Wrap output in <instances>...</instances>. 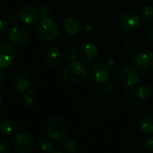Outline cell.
<instances>
[{
	"instance_id": "e0dca14e",
	"label": "cell",
	"mask_w": 153,
	"mask_h": 153,
	"mask_svg": "<svg viewBox=\"0 0 153 153\" xmlns=\"http://www.w3.org/2000/svg\"><path fill=\"white\" fill-rule=\"evenodd\" d=\"M64 30L70 35H76L80 32V25L75 18L68 16L64 20Z\"/></svg>"
},
{
	"instance_id": "e575fe53",
	"label": "cell",
	"mask_w": 153,
	"mask_h": 153,
	"mask_svg": "<svg viewBox=\"0 0 153 153\" xmlns=\"http://www.w3.org/2000/svg\"><path fill=\"white\" fill-rule=\"evenodd\" d=\"M115 2H117V3H123L124 0H114Z\"/></svg>"
},
{
	"instance_id": "4dcf8cb0",
	"label": "cell",
	"mask_w": 153,
	"mask_h": 153,
	"mask_svg": "<svg viewBox=\"0 0 153 153\" xmlns=\"http://www.w3.org/2000/svg\"><path fill=\"white\" fill-rule=\"evenodd\" d=\"M18 18H19V17H17L16 16L13 15V16H10V18H9V22H10L12 25H16V24H17V22H18Z\"/></svg>"
},
{
	"instance_id": "f546056e",
	"label": "cell",
	"mask_w": 153,
	"mask_h": 153,
	"mask_svg": "<svg viewBox=\"0 0 153 153\" xmlns=\"http://www.w3.org/2000/svg\"><path fill=\"white\" fill-rule=\"evenodd\" d=\"M94 30H95V28H94L91 25H85L84 31H85V33H88V34H91V33H93Z\"/></svg>"
},
{
	"instance_id": "836d02e7",
	"label": "cell",
	"mask_w": 153,
	"mask_h": 153,
	"mask_svg": "<svg viewBox=\"0 0 153 153\" xmlns=\"http://www.w3.org/2000/svg\"><path fill=\"white\" fill-rule=\"evenodd\" d=\"M1 105H2V97L0 95V108H1Z\"/></svg>"
},
{
	"instance_id": "1f68e13d",
	"label": "cell",
	"mask_w": 153,
	"mask_h": 153,
	"mask_svg": "<svg viewBox=\"0 0 153 153\" xmlns=\"http://www.w3.org/2000/svg\"><path fill=\"white\" fill-rule=\"evenodd\" d=\"M147 35H148L149 39L150 41L153 42V26L150 27V28L149 29V31H148V33H147Z\"/></svg>"
},
{
	"instance_id": "5b68a950",
	"label": "cell",
	"mask_w": 153,
	"mask_h": 153,
	"mask_svg": "<svg viewBox=\"0 0 153 153\" xmlns=\"http://www.w3.org/2000/svg\"><path fill=\"white\" fill-rule=\"evenodd\" d=\"M35 146L34 140L25 132L16 134L12 139L13 149L17 153H30Z\"/></svg>"
},
{
	"instance_id": "9c48e42d",
	"label": "cell",
	"mask_w": 153,
	"mask_h": 153,
	"mask_svg": "<svg viewBox=\"0 0 153 153\" xmlns=\"http://www.w3.org/2000/svg\"><path fill=\"white\" fill-rule=\"evenodd\" d=\"M16 59V51L7 42H0V68H6L12 65Z\"/></svg>"
},
{
	"instance_id": "83f0119b",
	"label": "cell",
	"mask_w": 153,
	"mask_h": 153,
	"mask_svg": "<svg viewBox=\"0 0 153 153\" xmlns=\"http://www.w3.org/2000/svg\"><path fill=\"white\" fill-rule=\"evenodd\" d=\"M8 28V23L4 18L0 17V33H4Z\"/></svg>"
},
{
	"instance_id": "44dd1931",
	"label": "cell",
	"mask_w": 153,
	"mask_h": 153,
	"mask_svg": "<svg viewBox=\"0 0 153 153\" xmlns=\"http://www.w3.org/2000/svg\"><path fill=\"white\" fill-rule=\"evenodd\" d=\"M140 16L142 21H144L146 23L149 22L153 18V7L149 5L144 6L140 10Z\"/></svg>"
},
{
	"instance_id": "9a60e30c",
	"label": "cell",
	"mask_w": 153,
	"mask_h": 153,
	"mask_svg": "<svg viewBox=\"0 0 153 153\" xmlns=\"http://www.w3.org/2000/svg\"><path fill=\"white\" fill-rule=\"evenodd\" d=\"M134 96L140 101H149L153 97V90L148 85H141L135 88Z\"/></svg>"
},
{
	"instance_id": "4fadbf2b",
	"label": "cell",
	"mask_w": 153,
	"mask_h": 153,
	"mask_svg": "<svg viewBox=\"0 0 153 153\" xmlns=\"http://www.w3.org/2000/svg\"><path fill=\"white\" fill-rule=\"evenodd\" d=\"M46 62L51 68L58 67L60 64L61 53L58 47L52 46L49 49V51L46 54Z\"/></svg>"
},
{
	"instance_id": "4316f807",
	"label": "cell",
	"mask_w": 153,
	"mask_h": 153,
	"mask_svg": "<svg viewBox=\"0 0 153 153\" xmlns=\"http://www.w3.org/2000/svg\"><path fill=\"white\" fill-rule=\"evenodd\" d=\"M103 90L105 94L111 95L114 92V86L110 83H105L103 86Z\"/></svg>"
},
{
	"instance_id": "52a82bcc",
	"label": "cell",
	"mask_w": 153,
	"mask_h": 153,
	"mask_svg": "<svg viewBox=\"0 0 153 153\" xmlns=\"http://www.w3.org/2000/svg\"><path fill=\"white\" fill-rule=\"evenodd\" d=\"M89 76L91 80L96 84L104 85L110 78V71L105 64L102 62H97L91 66L89 70Z\"/></svg>"
},
{
	"instance_id": "3957f363",
	"label": "cell",
	"mask_w": 153,
	"mask_h": 153,
	"mask_svg": "<svg viewBox=\"0 0 153 153\" xmlns=\"http://www.w3.org/2000/svg\"><path fill=\"white\" fill-rule=\"evenodd\" d=\"M37 35L45 42H53L59 35V29L55 22L50 18H43L36 27Z\"/></svg>"
},
{
	"instance_id": "7c38bea8",
	"label": "cell",
	"mask_w": 153,
	"mask_h": 153,
	"mask_svg": "<svg viewBox=\"0 0 153 153\" xmlns=\"http://www.w3.org/2000/svg\"><path fill=\"white\" fill-rule=\"evenodd\" d=\"M80 57L84 62H94L98 56V49L95 43L91 42H86L80 46L79 50Z\"/></svg>"
},
{
	"instance_id": "d6a6232c",
	"label": "cell",
	"mask_w": 153,
	"mask_h": 153,
	"mask_svg": "<svg viewBox=\"0 0 153 153\" xmlns=\"http://www.w3.org/2000/svg\"><path fill=\"white\" fill-rule=\"evenodd\" d=\"M51 153H63V152L60 150H53V151H51Z\"/></svg>"
},
{
	"instance_id": "5bb4252c",
	"label": "cell",
	"mask_w": 153,
	"mask_h": 153,
	"mask_svg": "<svg viewBox=\"0 0 153 153\" xmlns=\"http://www.w3.org/2000/svg\"><path fill=\"white\" fill-rule=\"evenodd\" d=\"M139 127L140 131L147 134H153V113H149L142 116L139 123Z\"/></svg>"
},
{
	"instance_id": "cb8c5ba5",
	"label": "cell",
	"mask_w": 153,
	"mask_h": 153,
	"mask_svg": "<svg viewBox=\"0 0 153 153\" xmlns=\"http://www.w3.org/2000/svg\"><path fill=\"white\" fill-rule=\"evenodd\" d=\"M38 12H39L40 17H42V18H48L52 14L51 8L50 7H48V6H42V7H40Z\"/></svg>"
},
{
	"instance_id": "6da1fadb",
	"label": "cell",
	"mask_w": 153,
	"mask_h": 153,
	"mask_svg": "<svg viewBox=\"0 0 153 153\" xmlns=\"http://www.w3.org/2000/svg\"><path fill=\"white\" fill-rule=\"evenodd\" d=\"M64 79L72 84H79L84 82L88 78L87 66L79 60L71 61L63 70Z\"/></svg>"
},
{
	"instance_id": "d590c367",
	"label": "cell",
	"mask_w": 153,
	"mask_h": 153,
	"mask_svg": "<svg viewBox=\"0 0 153 153\" xmlns=\"http://www.w3.org/2000/svg\"><path fill=\"white\" fill-rule=\"evenodd\" d=\"M47 1H51V0H47Z\"/></svg>"
},
{
	"instance_id": "ac0fdd59",
	"label": "cell",
	"mask_w": 153,
	"mask_h": 153,
	"mask_svg": "<svg viewBox=\"0 0 153 153\" xmlns=\"http://www.w3.org/2000/svg\"><path fill=\"white\" fill-rule=\"evenodd\" d=\"M16 123L10 119H5L0 123V133L4 136H10L16 132Z\"/></svg>"
},
{
	"instance_id": "d4e9b609",
	"label": "cell",
	"mask_w": 153,
	"mask_h": 153,
	"mask_svg": "<svg viewBox=\"0 0 153 153\" xmlns=\"http://www.w3.org/2000/svg\"><path fill=\"white\" fill-rule=\"evenodd\" d=\"M11 148L9 144L4 140H0V153H10Z\"/></svg>"
},
{
	"instance_id": "7a4b0ae2",
	"label": "cell",
	"mask_w": 153,
	"mask_h": 153,
	"mask_svg": "<svg viewBox=\"0 0 153 153\" xmlns=\"http://www.w3.org/2000/svg\"><path fill=\"white\" fill-rule=\"evenodd\" d=\"M68 131V121L62 116H55L47 123L46 132L53 140H59L66 137Z\"/></svg>"
},
{
	"instance_id": "f1b7e54d",
	"label": "cell",
	"mask_w": 153,
	"mask_h": 153,
	"mask_svg": "<svg viewBox=\"0 0 153 153\" xmlns=\"http://www.w3.org/2000/svg\"><path fill=\"white\" fill-rule=\"evenodd\" d=\"M6 80H7V74H6V72L0 70V88H1L6 83Z\"/></svg>"
},
{
	"instance_id": "8992f818",
	"label": "cell",
	"mask_w": 153,
	"mask_h": 153,
	"mask_svg": "<svg viewBox=\"0 0 153 153\" xmlns=\"http://www.w3.org/2000/svg\"><path fill=\"white\" fill-rule=\"evenodd\" d=\"M118 79L122 87L126 89H131L137 85L139 81V74L133 67L126 66L120 70Z\"/></svg>"
},
{
	"instance_id": "d6986e66",
	"label": "cell",
	"mask_w": 153,
	"mask_h": 153,
	"mask_svg": "<svg viewBox=\"0 0 153 153\" xmlns=\"http://www.w3.org/2000/svg\"><path fill=\"white\" fill-rule=\"evenodd\" d=\"M38 99H39V97H38V94L37 92L34 90V89H27L23 97V101L25 103V105L29 106V107H32V106H34L37 102H38Z\"/></svg>"
},
{
	"instance_id": "ba28073f",
	"label": "cell",
	"mask_w": 153,
	"mask_h": 153,
	"mask_svg": "<svg viewBox=\"0 0 153 153\" xmlns=\"http://www.w3.org/2000/svg\"><path fill=\"white\" fill-rule=\"evenodd\" d=\"M135 67L138 70L143 73H148L153 70V53L149 51L139 52L134 59Z\"/></svg>"
},
{
	"instance_id": "7402d4cb",
	"label": "cell",
	"mask_w": 153,
	"mask_h": 153,
	"mask_svg": "<svg viewBox=\"0 0 153 153\" xmlns=\"http://www.w3.org/2000/svg\"><path fill=\"white\" fill-rule=\"evenodd\" d=\"M38 146H39V148H40L42 151H44V152H50V151H51L52 149H53V144H52V142H51L50 140L46 139V138H41V139L38 140Z\"/></svg>"
},
{
	"instance_id": "30bf717a",
	"label": "cell",
	"mask_w": 153,
	"mask_h": 153,
	"mask_svg": "<svg viewBox=\"0 0 153 153\" xmlns=\"http://www.w3.org/2000/svg\"><path fill=\"white\" fill-rule=\"evenodd\" d=\"M8 40L12 44L22 47L28 43L30 35L25 29L16 26L11 28V30L8 32Z\"/></svg>"
},
{
	"instance_id": "603a6c76",
	"label": "cell",
	"mask_w": 153,
	"mask_h": 153,
	"mask_svg": "<svg viewBox=\"0 0 153 153\" xmlns=\"http://www.w3.org/2000/svg\"><path fill=\"white\" fill-rule=\"evenodd\" d=\"M78 49H76L75 46L73 45H70L68 46L67 49H66V51H65V55L67 57V59L70 61H74L76 59L78 58Z\"/></svg>"
},
{
	"instance_id": "277c9868",
	"label": "cell",
	"mask_w": 153,
	"mask_h": 153,
	"mask_svg": "<svg viewBox=\"0 0 153 153\" xmlns=\"http://www.w3.org/2000/svg\"><path fill=\"white\" fill-rule=\"evenodd\" d=\"M118 25L122 30L128 33H132L141 25V18L135 12L125 11L122 13L118 18Z\"/></svg>"
},
{
	"instance_id": "8fae6325",
	"label": "cell",
	"mask_w": 153,
	"mask_h": 153,
	"mask_svg": "<svg viewBox=\"0 0 153 153\" xmlns=\"http://www.w3.org/2000/svg\"><path fill=\"white\" fill-rule=\"evenodd\" d=\"M19 19L27 25H33L37 23L40 16L39 12L31 6H23L18 10Z\"/></svg>"
},
{
	"instance_id": "484cf974",
	"label": "cell",
	"mask_w": 153,
	"mask_h": 153,
	"mask_svg": "<svg viewBox=\"0 0 153 153\" xmlns=\"http://www.w3.org/2000/svg\"><path fill=\"white\" fill-rule=\"evenodd\" d=\"M144 144H145L146 149L149 151L153 152V137H148V138H146L145 140H144Z\"/></svg>"
},
{
	"instance_id": "2e32d148",
	"label": "cell",
	"mask_w": 153,
	"mask_h": 153,
	"mask_svg": "<svg viewBox=\"0 0 153 153\" xmlns=\"http://www.w3.org/2000/svg\"><path fill=\"white\" fill-rule=\"evenodd\" d=\"M13 86L15 89L19 92H25L30 88V81L27 76L24 73L17 74L13 80Z\"/></svg>"
},
{
	"instance_id": "ffe728a7",
	"label": "cell",
	"mask_w": 153,
	"mask_h": 153,
	"mask_svg": "<svg viewBox=\"0 0 153 153\" xmlns=\"http://www.w3.org/2000/svg\"><path fill=\"white\" fill-rule=\"evenodd\" d=\"M62 148L63 149L68 153H76L79 150V146L73 140L66 139L62 142Z\"/></svg>"
}]
</instances>
